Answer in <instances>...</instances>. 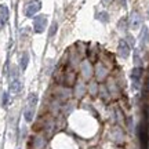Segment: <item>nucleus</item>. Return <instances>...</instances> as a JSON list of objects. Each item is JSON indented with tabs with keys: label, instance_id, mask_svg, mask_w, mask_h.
Returning a JSON list of instances; mask_svg holds the SVG:
<instances>
[{
	"label": "nucleus",
	"instance_id": "nucleus-1",
	"mask_svg": "<svg viewBox=\"0 0 149 149\" xmlns=\"http://www.w3.org/2000/svg\"><path fill=\"white\" fill-rule=\"evenodd\" d=\"M36 107H37V94L31 93L28 95V101H26V107L24 111V117H25V122L31 123L35 117V112H36Z\"/></svg>",
	"mask_w": 149,
	"mask_h": 149
},
{
	"label": "nucleus",
	"instance_id": "nucleus-2",
	"mask_svg": "<svg viewBox=\"0 0 149 149\" xmlns=\"http://www.w3.org/2000/svg\"><path fill=\"white\" fill-rule=\"evenodd\" d=\"M46 26H47V17L43 15V14L35 17V19H33V29H35V32L43 33Z\"/></svg>",
	"mask_w": 149,
	"mask_h": 149
},
{
	"label": "nucleus",
	"instance_id": "nucleus-3",
	"mask_svg": "<svg viewBox=\"0 0 149 149\" xmlns=\"http://www.w3.org/2000/svg\"><path fill=\"white\" fill-rule=\"evenodd\" d=\"M42 8V1L40 0H32L25 6V15L26 17H33L36 13H39Z\"/></svg>",
	"mask_w": 149,
	"mask_h": 149
},
{
	"label": "nucleus",
	"instance_id": "nucleus-4",
	"mask_svg": "<svg viewBox=\"0 0 149 149\" xmlns=\"http://www.w3.org/2000/svg\"><path fill=\"white\" fill-rule=\"evenodd\" d=\"M117 51H119V55L122 58H127L128 54H130V46L126 40H120L119 44H117Z\"/></svg>",
	"mask_w": 149,
	"mask_h": 149
},
{
	"label": "nucleus",
	"instance_id": "nucleus-5",
	"mask_svg": "<svg viewBox=\"0 0 149 149\" xmlns=\"http://www.w3.org/2000/svg\"><path fill=\"white\" fill-rule=\"evenodd\" d=\"M8 18H10L8 7L6 4H0V24H1V26H4L6 22L8 21Z\"/></svg>",
	"mask_w": 149,
	"mask_h": 149
},
{
	"label": "nucleus",
	"instance_id": "nucleus-6",
	"mask_svg": "<svg viewBox=\"0 0 149 149\" xmlns=\"http://www.w3.org/2000/svg\"><path fill=\"white\" fill-rule=\"evenodd\" d=\"M141 73H142V69L141 68H134L133 72H131V80H133L134 88H138L139 86V80H141Z\"/></svg>",
	"mask_w": 149,
	"mask_h": 149
},
{
	"label": "nucleus",
	"instance_id": "nucleus-7",
	"mask_svg": "<svg viewBox=\"0 0 149 149\" xmlns=\"http://www.w3.org/2000/svg\"><path fill=\"white\" fill-rule=\"evenodd\" d=\"M22 88V86H21V81L18 79H13L11 80V84H10V90L14 93V94H17V93H19Z\"/></svg>",
	"mask_w": 149,
	"mask_h": 149
},
{
	"label": "nucleus",
	"instance_id": "nucleus-8",
	"mask_svg": "<svg viewBox=\"0 0 149 149\" xmlns=\"http://www.w3.org/2000/svg\"><path fill=\"white\" fill-rule=\"evenodd\" d=\"M28 64H29V54H28V53H24V54H22V57H21V62H19L21 69L22 70H26Z\"/></svg>",
	"mask_w": 149,
	"mask_h": 149
},
{
	"label": "nucleus",
	"instance_id": "nucleus-9",
	"mask_svg": "<svg viewBox=\"0 0 149 149\" xmlns=\"http://www.w3.org/2000/svg\"><path fill=\"white\" fill-rule=\"evenodd\" d=\"M1 105H3V108H6L8 105V93L7 91H4L1 94Z\"/></svg>",
	"mask_w": 149,
	"mask_h": 149
},
{
	"label": "nucleus",
	"instance_id": "nucleus-10",
	"mask_svg": "<svg viewBox=\"0 0 149 149\" xmlns=\"http://www.w3.org/2000/svg\"><path fill=\"white\" fill-rule=\"evenodd\" d=\"M57 22H53V25H51V28H50V33H48V36L51 37V36H54L55 35V32H57Z\"/></svg>",
	"mask_w": 149,
	"mask_h": 149
}]
</instances>
